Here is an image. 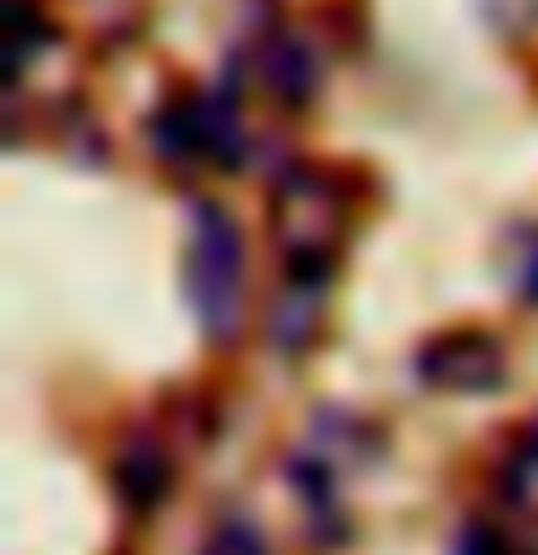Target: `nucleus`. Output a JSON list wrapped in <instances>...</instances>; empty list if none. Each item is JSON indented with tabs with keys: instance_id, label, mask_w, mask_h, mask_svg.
<instances>
[{
	"instance_id": "obj_1",
	"label": "nucleus",
	"mask_w": 538,
	"mask_h": 555,
	"mask_svg": "<svg viewBox=\"0 0 538 555\" xmlns=\"http://www.w3.org/2000/svg\"><path fill=\"white\" fill-rule=\"evenodd\" d=\"M185 295L197 312L203 336L226 347L243 330L249 307V267H243V232L238 220L215 203H191V232H185Z\"/></svg>"
},
{
	"instance_id": "obj_2",
	"label": "nucleus",
	"mask_w": 538,
	"mask_h": 555,
	"mask_svg": "<svg viewBox=\"0 0 538 555\" xmlns=\"http://www.w3.org/2000/svg\"><path fill=\"white\" fill-rule=\"evenodd\" d=\"M272 225H278V243H284L290 272H324V260L342 237V208L319 173H290L284 191H278Z\"/></svg>"
},
{
	"instance_id": "obj_3",
	"label": "nucleus",
	"mask_w": 538,
	"mask_h": 555,
	"mask_svg": "<svg viewBox=\"0 0 538 555\" xmlns=\"http://www.w3.org/2000/svg\"><path fill=\"white\" fill-rule=\"evenodd\" d=\"M417 376L434 382V388H469V393H486L503 382V353L492 336H475V330H463V336H440L428 341L423 353H417Z\"/></svg>"
},
{
	"instance_id": "obj_4",
	"label": "nucleus",
	"mask_w": 538,
	"mask_h": 555,
	"mask_svg": "<svg viewBox=\"0 0 538 555\" xmlns=\"http://www.w3.org/2000/svg\"><path fill=\"white\" fill-rule=\"evenodd\" d=\"M111 480H116L121 509H128V515H151L156 503L168 498V486H174V463H168V451L156 446L151 434H133V440L116 451Z\"/></svg>"
},
{
	"instance_id": "obj_5",
	"label": "nucleus",
	"mask_w": 538,
	"mask_h": 555,
	"mask_svg": "<svg viewBox=\"0 0 538 555\" xmlns=\"http://www.w3.org/2000/svg\"><path fill=\"white\" fill-rule=\"evenodd\" d=\"M319 312H324V272H290V284L272 307V324H267L278 353H302L319 336Z\"/></svg>"
},
{
	"instance_id": "obj_6",
	"label": "nucleus",
	"mask_w": 538,
	"mask_h": 555,
	"mask_svg": "<svg viewBox=\"0 0 538 555\" xmlns=\"http://www.w3.org/2000/svg\"><path fill=\"white\" fill-rule=\"evenodd\" d=\"M503 498L515 509H538V423L527 428V440L515 446V457L503 463Z\"/></svg>"
},
{
	"instance_id": "obj_7",
	"label": "nucleus",
	"mask_w": 538,
	"mask_h": 555,
	"mask_svg": "<svg viewBox=\"0 0 538 555\" xmlns=\"http://www.w3.org/2000/svg\"><path fill=\"white\" fill-rule=\"evenodd\" d=\"M203 555H272V550H267V532H260L249 515H226L220 527L208 532Z\"/></svg>"
},
{
	"instance_id": "obj_8",
	"label": "nucleus",
	"mask_w": 538,
	"mask_h": 555,
	"mask_svg": "<svg viewBox=\"0 0 538 555\" xmlns=\"http://www.w3.org/2000/svg\"><path fill=\"white\" fill-rule=\"evenodd\" d=\"M451 555H510V550H503V538L486 527V520H469L458 532V544H451Z\"/></svg>"
},
{
	"instance_id": "obj_9",
	"label": "nucleus",
	"mask_w": 538,
	"mask_h": 555,
	"mask_svg": "<svg viewBox=\"0 0 538 555\" xmlns=\"http://www.w3.org/2000/svg\"><path fill=\"white\" fill-rule=\"evenodd\" d=\"M515 284H521V295L538 307V243H521V267H515Z\"/></svg>"
}]
</instances>
